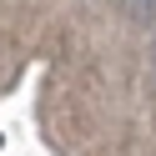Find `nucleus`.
<instances>
[{
  "mask_svg": "<svg viewBox=\"0 0 156 156\" xmlns=\"http://www.w3.org/2000/svg\"><path fill=\"white\" fill-rule=\"evenodd\" d=\"M121 5H126L131 20H151V15H156V0H121Z\"/></svg>",
  "mask_w": 156,
  "mask_h": 156,
  "instance_id": "obj_1",
  "label": "nucleus"
},
{
  "mask_svg": "<svg viewBox=\"0 0 156 156\" xmlns=\"http://www.w3.org/2000/svg\"><path fill=\"white\" fill-rule=\"evenodd\" d=\"M151 71H156V41H151Z\"/></svg>",
  "mask_w": 156,
  "mask_h": 156,
  "instance_id": "obj_2",
  "label": "nucleus"
}]
</instances>
